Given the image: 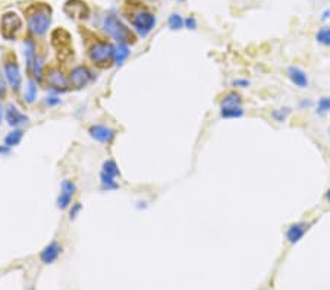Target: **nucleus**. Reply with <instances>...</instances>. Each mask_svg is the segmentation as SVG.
I'll return each mask as SVG.
<instances>
[{"label":"nucleus","instance_id":"1","mask_svg":"<svg viewBox=\"0 0 330 290\" xmlns=\"http://www.w3.org/2000/svg\"><path fill=\"white\" fill-rule=\"evenodd\" d=\"M103 29L118 44L130 45L135 43V35L131 31V28H128L116 15L110 13L103 19Z\"/></svg>","mask_w":330,"mask_h":290},{"label":"nucleus","instance_id":"2","mask_svg":"<svg viewBox=\"0 0 330 290\" xmlns=\"http://www.w3.org/2000/svg\"><path fill=\"white\" fill-rule=\"evenodd\" d=\"M116 47L109 41H96L88 48V57L92 65L98 67H109L114 65Z\"/></svg>","mask_w":330,"mask_h":290},{"label":"nucleus","instance_id":"3","mask_svg":"<svg viewBox=\"0 0 330 290\" xmlns=\"http://www.w3.org/2000/svg\"><path fill=\"white\" fill-rule=\"evenodd\" d=\"M132 26L140 37H147L154 29L157 19L148 10H136L130 16Z\"/></svg>","mask_w":330,"mask_h":290},{"label":"nucleus","instance_id":"4","mask_svg":"<svg viewBox=\"0 0 330 290\" xmlns=\"http://www.w3.org/2000/svg\"><path fill=\"white\" fill-rule=\"evenodd\" d=\"M52 25V15L47 9H36L28 16V29L31 34L42 37L44 35Z\"/></svg>","mask_w":330,"mask_h":290},{"label":"nucleus","instance_id":"5","mask_svg":"<svg viewBox=\"0 0 330 290\" xmlns=\"http://www.w3.org/2000/svg\"><path fill=\"white\" fill-rule=\"evenodd\" d=\"M43 82H46L47 88L50 89L52 92H66V91L70 89L68 76L58 66H52L46 69Z\"/></svg>","mask_w":330,"mask_h":290},{"label":"nucleus","instance_id":"6","mask_svg":"<svg viewBox=\"0 0 330 290\" xmlns=\"http://www.w3.org/2000/svg\"><path fill=\"white\" fill-rule=\"evenodd\" d=\"M96 75L94 72L86 65H78L74 69H70L69 75H68V81H69V87L74 89H82L88 87L91 82H94Z\"/></svg>","mask_w":330,"mask_h":290},{"label":"nucleus","instance_id":"7","mask_svg":"<svg viewBox=\"0 0 330 290\" xmlns=\"http://www.w3.org/2000/svg\"><path fill=\"white\" fill-rule=\"evenodd\" d=\"M3 75L12 91L20 92L22 87V72L20 63L15 59H6L3 62Z\"/></svg>","mask_w":330,"mask_h":290},{"label":"nucleus","instance_id":"8","mask_svg":"<svg viewBox=\"0 0 330 290\" xmlns=\"http://www.w3.org/2000/svg\"><path fill=\"white\" fill-rule=\"evenodd\" d=\"M0 26H2V35L6 40H14L16 32L22 28V19L21 16L16 12H6L2 15V21H0Z\"/></svg>","mask_w":330,"mask_h":290},{"label":"nucleus","instance_id":"9","mask_svg":"<svg viewBox=\"0 0 330 290\" xmlns=\"http://www.w3.org/2000/svg\"><path fill=\"white\" fill-rule=\"evenodd\" d=\"M88 135L100 144H110L116 138V131L108 125L97 123V125H91L88 128Z\"/></svg>","mask_w":330,"mask_h":290},{"label":"nucleus","instance_id":"10","mask_svg":"<svg viewBox=\"0 0 330 290\" xmlns=\"http://www.w3.org/2000/svg\"><path fill=\"white\" fill-rule=\"evenodd\" d=\"M62 251H64V246L60 245L58 241H52L48 245H46L40 251V261L46 264V266H50L53 263H56L59 260V257L62 255Z\"/></svg>","mask_w":330,"mask_h":290},{"label":"nucleus","instance_id":"11","mask_svg":"<svg viewBox=\"0 0 330 290\" xmlns=\"http://www.w3.org/2000/svg\"><path fill=\"white\" fill-rule=\"evenodd\" d=\"M310 223H306V222H298V223H292L288 226L285 232L286 241L290 244V245H295L298 242H301V239L306 236L307 230L310 229Z\"/></svg>","mask_w":330,"mask_h":290},{"label":"nucleus","instance_id":"12","mask_svg":"<svg viewBox=\"0 0 330 290\" xmlns=\"http://www.w3.org/2000/svg\"><path fill=\"white\" fill-rule=\"evenodd\" d=\"M4 117H6L8 125L12 126V128H20L22 125L28 123V120H30V117H28L25 113H22L21 110H20L15 104H12V103L6 107Z\"/></svg>","mask_w":330,"mask_h":290},{"label":"nucleus","instance_id":"13","mask_svg":"<svg viewBox=\"0 0 330 290\" xmlns=\"http://www.w3.org/2000/svg\"><path fill=\"white\" fill-rule=\"evenodd\" d=\"M24 57H25V63H26V72L31 76L32 70H34V65L36 60L38 57L37 54V45L34 43L32 38H25L24 40Z\"/></svg>","mask_w":330,"mask_h":290},{"label":"nucleus","instance_id":"14","mask_svg":"<svg viewBox=\"0 0 330 290\" xmlns=\"http://www.w3.org/2000/svg\"><path fill=\"white\" fill-rule=\"evenodd\" d=\"M286 75H288L289 81L298 88H307L308 84H310L307 72L301 67L289 66L286 69Z\"/></svg>","mask_w":330,"mask_h":290},{"label":"nucleus","instance_id":"15","mask_svg":"<svg viewBox=\"0 0 330 290\" xmlns=\"http://www.w3.org/2000/svg\"><path fill=\"white\" fill-rule=\"evenodd\" d=\"M235 106H242V95L238 91L226 92L220 100V109L222 107H235Z\"/></svg>","mask_w":330,"mask_h":290},{"label":"nucleus","instance_id":"16","mask_svg":"<svg viewBox=\"0 0 330 290\" xmlns=\"http://www.w3.org/2000/svg\"><path fill=\"white\" fill-rule=\"evenodd\" d=\"M131 51H130V45L128 44H118L116 45V54H114V66L120 67L126 59L130 57Z\"/></svg>","mask_w":330,"mask_h":290},{"label":"nucleus","instance_id":"17","mask_svg":"<svg viewBox=\"0 0 330 290\" xmlns=\"http://www.w3.org/2000/svg\"><path fill=\"white\" fill-rule=\"evenodd\" d=\"M38 84L30 78L28 84H26V88H25V94H24V98H25V103L26 104H32L36 100H37V94H38Z\"/></svg>","mask_w":330,"mask_h":290},{"label":"nucleus","instance_id":"18","mask_svg":"<svg viewBox=\"0 0 330 290\" xmlns=\"http://www.w3.org/2000/svg\"><path fill=\"white\" fill-rule=\"evenodd\" d=\"M22 138H24V131L20 128H15L14 131H10L9 134L4 136V145H8L9 148L18 147L21 144Z\"/></svg>","mask_w":330,"mask_h":290},{"label":"nucleus","instance_id":"19","mask_svg":"<svg viewBox=\"0 0 330 290\" xmlns=\"http://www.w3.org/2000/svg\"><path fill=\"white\" fill-rule=\"evenodd\" d=\"M245 114V110L242 106H235V107H222L220 109V116L222 119H241Z\"/></svg>","mask_w":330,"mask_h":290},{"label":"nucleus","instance_id":"20","mask_svg":"<svg viewBox=\"0 0 330 290\" xmlns=\"http://www.w3.org/2000/svg\"><path fill=\"white\" fill-rule=\"evenodd\" d=\"M100 185L103 191H116L119 189V183L116 182V178H112L109 175L100 172Z\"/></svg>","mask_w":330,"mask_h":290},{"label":"nucleus","instance_id":"21","mask_svg":"<svg viewBox=\"0 0 330 290\" xmlns=\"http://www.w3.org/2000/svg\"><path fill=\"white\" fill-rule=\"evenodd\" d=\"M102 172L106 173V175H109L112 178H120V170H119L116 161H113V160H106V161L103 163Z\"/></svg>","mask_w":330,"mask_h":290},{"label":"nucleus","instance_id":"22","mask_svg":"<svg viewBox=\"0 0 330 290\" xmlns=\"http://www.w3.org/2000/svg\"><path fill=\"white\" fill-rule=\"evenodd\" d=\"M290 113H292V109H290V107H280V109L272 110L270 116H272V119H273L274 122L284 123V122H286V119L290 116Z\"/></svg>","mask_w":330,"mask_h":290},{"label":"nucleus","instance_id":"23","mask_svg":"<svg viewBox=\"0 0 330 290\" xmlns=\"http://www.w3.org/2000/svg\"><path fill=\"white\" fill-rule=\"evenodd\" d=\"M317 43L324 47H330V26H322L316 34Z\"/></svg>","mask_w":330,"mask_h":290},{"label":"nucleus","instance_id":"24","mask_svg":"<svg viewBox=\"0 0 330 290\" xmlns=\"http://www.w3.org/2000/svg\"><path fill=\"white\" fill-rule=\"evenodd\" d=\"M330 112V95H324L322 98H318L317 101V110L316 113L318 116H324Z\"/></svg>","mask_w":330,"mask_h":290},{"label":"nucleus","instance_id":"25","mask_svg":"<svg viewBox=\"0 0 330 290\" xmlns=\"http://www.w3.org/2000/svg\"><path fill=\"white\" fill-rule=\"evenodd\" d=\"M168 23L172 31H179L185 26V19H182V16L179 13H172L168 19Z\"/></svg>","mask_w":330,"mask_h":290},{"label":"nucleus","instance_id":"26","mask_svg":"<svg viewBox=\"0 0 330 290\" xmlns=\"http://www.w3.org/2000/svg\"><path fill=\"white\" fill-rule=\"evenodd\" d=\"M60 192L74 197V195L76 194V185H75V182H74V180H69V179L62 180V183H60Z\"/></svg>","mask_w":330,"mask_h":290},{"label":"nucleus","instance_id":"27","mask_svg":"<svg viewBox=\"0 0 330 290\" xmlns=\"http://www.w3.org/2000/svg\"><path fill=\"white\" fill-rule=\"evenodd\" d=\"M56 205H58V208H60V210L69 208V207L72 205V197H70V195H66L64 192H60L59 197H58V200H56Z\"/></svg>","mask_w":330,"mask_h":290},{"label":"nucleus","instance_id":"28","mask_svg":"<svg viewBox=\"0 0 330 290\" xmlns=\"http://www.w3.org/2000/svg\"><path fill=\"white\" fill-rule=\"evenodd\" d=\"M81 210H82V204L81 202H74L70 205V210H69V219L75 220L78 217V214L81 213Z\"/></svg>","mask_w":330,"mask_h":290},{"label":"nucleus","instance_id":"29","mask_svg":"<svg viewBox=\"0 0 330 290\" xmlns=\"http://www.w3.org/2000/svg\"><path fill=\"white\" fill-rule=\"evenodd\" d=\"M60 103H62V100H60L58 95H48V97L44 98V104L48 106V107H56V106H59Z\"/></svg>","mask_w":330,"mask_h":290},{"label":"nucleus","instance_id":"30","mask_svg":"<svg viewBox=\"0 0 330 290\" xmlns=\"http://www.w3.org/2000/svg\"><path fill=\"white\" fill-rule=\"evenodd\" d=\"M250 84H251V82H250L248 79H245V78H238V79L232 81V87H234V88H248Z\"/></svg>","mask_w":330,"mask_h":290},{"label":"nucleus","instance_id":"31","mask_svg":"<svg viewBox=\"0 0 330 290\" xmlns=\"http://www.w3.org/2000/svg\"><path fill=\"white\" fill-rule=\"evenodd\" d=\"M198 23H197V19L194 18V16H188L186 19H185V28H188V29H197Z\"/></svg>","mask_w":330,"mask_h":290},{"label":"nucleus","instance_id":"32","mask_svg":"<svg viewBox=\"0 0 330 290\" xmlns=\"http://www.w3.org/2000/svg\"><path fill=\"white\" fill-rule=\"evenodd\" d=\"M10 151H12V148H9L8 145H2L0 144V156H9L10 154Z\"/></svg>","mask_w":330,"mask_h":290},{"label":"nucleus","instance_id":"33","mask_svg":"<svg viewBox=\"0 0 330 290\" xmlns=\"http://www.w3.org/2000/svg\"><path fill=\"white\" fill-rule=\"evenodd\" d=\"M311 104H312V103L306 98V100H302V101L300 103V107H301V109H306V107H311Z\"/></svg>","mask_w":330,"mask_h":290},{"label":"nucleus","instance_id":"34","mask_svg":"<svg viewBox=\"0 0 330 290\" xmlns=\"http://www.w3.org/2000/svg\"><path fill=\"white\" fill-rule=\"evenodd\" d=\"M6 81V79H4ZM4 81L2 79V76H0V95H3L4 94V89H6V87H4Z\"/></svg>","mask_w":330,"mask_h":290},{"label":"nucleus","instance_id":"35","mask_svg":"<svg viewBox=\"0 0 330 290\" xmlns=\"http://www.w3.org/2000/svg\"><path fill=\"white\" fill-rule=\"evenodd\" d=\"M329 18H330V10H326V12L322 15V19H323V21H326V19H329Z\"/></svg>","mask_w":330,"mask_h":290},{"label":"nucleus","instance_id":"36","mask_svg":"<svg viewBox=\"0 0 330 290\" xmlns=\"http://www.w3.org/2000/svg\"><path fill=\"white\" fill-rule=\"evenodd\" d=\"M3 116H4V109H3V106H2V103H0V125H2V119H3Z\"/></svg>","mask_w":330,"mask_h":290},{"label":"nucleus","instance_id":"37","mask_svg":"<svg viewBox=\"0 0 330 290\" xmlns=\"http://www.w3.org/2000/svg\"><path fill=\"white\" fill-rule=\"evenodd\" d=\"M326 201L330 204V188L328 189V191H326Z\"/></svg>","mask_w":330,"mask_h":290},{"label":"nucleus","instance_id":"38","mask_svg":"<svg viewBox=\"0 0 330 290\" xmlns=\"http://www.w3.org/2000/svg\"><path fill=\"white\" fill-rule=\"evenodd\" d=\"M329 136H330V126H329Z\"/></svg>","mask_w":330,"mask_h":290},{"label":"nucleus","instance_id":"39","mask_svg":"<svg viewBox=\"0 0 330 290\" xmlns=\"http://www.w3.org/2000/svg\"><path fill=\"white\" fill-rule=\"evenodd\" d=\"M179 1H184V0H179Z\"/></svg>","mask_w":330,"mask_h":290}]
</instances>
